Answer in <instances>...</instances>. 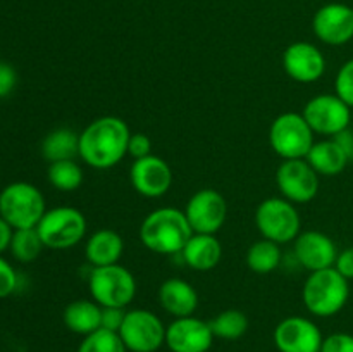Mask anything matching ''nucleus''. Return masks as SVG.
Here are the masks:
<instances>
[{
  "mask_svg": "<svg viewBox=\"0 0 353 352\" xmlns=\"http://www.w3.org/2000/svg\"><path fill=\"white\" fill-rule=\"evenodd\" d=\"M130 137V128L121 117H99L79 133V155L90 168H114L128 154Z\"/></svg>",
  "mask_w": 353,
  "mask_h": 352,
  "instance_id": "f257e3e1",
  "label": "nucleus"
},
{
  "mask_svg": "<svg viewBox=\"0 0 353 352\" xmlns=\"http://www.w3.org/2000/svg\"><path fill=\"white\" fill-rule=\"evenodd\" d=\"M192 235L193 230L185 211L174 207L152 211L140 226L141 244L155 254H181Z\"/></svg>",
  "mask_w": 353,
  "mask_h": 352,
  "instance_id": "f03ea898",
  "label": "nucleus"
},
{
  "mask_svg": "<svg viewBox=\"0 0 353 352\" xmlns=\"http://www.w3.org/2000/svg\"><path fill=\"white\" fill-rule=\"evenodd\" d=\"M350 297L348 280L333 268L312 271L302 289L307 311L314 316L330 317L340 313Z\"/></svg>",
  "mask_w": 353,
  "mask_h": 352,
  "instance_id": "7ed1b4c3",
  "label": "nucleus"
},
{
  "mask_svg": "<svg viewBox=\"0 0 353 352\" xmlns=\"http://www.w3.org/2000/svg\"><path fill=\"white\" fill-rule=\"evenodd\" d=\"M45 213L47 209L43 195L31 183H10L0 192V216L12 226V230L37 228Z\"/></svg>",
  "mask_w": 353,
  "mask_h": 352,
  "instance_id": "20e7f679",
  "label": "nucleus"
},
{
  "mask_svg": "<svg viewBox=\"0 0 353 352\" xmlns=\"http://www.w3.org/2000/svg\"><path fill=\"white\" fill-rule=\"evenodd\" d=\"M88 289L92 299L102 307H126L137 295V280L130 269L117 262L93 268Z\"/></svg>",
  "mask_w": 353,
  "mask_h": 352,
  "instance_id": "39448f33",
  "label": "nucleus"
},
{
  "mask_svg": "<svg viewBox=\"0 0 353 352\" xmlns=\"http://www.w3.org/2000/svg\"><path fill=\"white\" fill-rule=\"evenodd\" d=\"M269 144L283 159H305L312 148L314 131L303 114L285 113L276 117L269 130Z\"/></svg>",
  "mask_w": 353,
  "mask_h": 352,
  "instance_id": "423d86ee",
  "label": "nucleus"
},
{
  "mask_svg": "<svg viewBox=\"0 0 353 352\" xmlns=\"http://www.w3.org/2000/svg\"><path fill=\"white\" fill-rule=\"evenodd\" d=\"M45 247L65 251L81 242L86 233V217L76 207H54L47 211L37 226Z\"/></svg>",
  "mask_w": 353,
  "mask_h": 352,
  "instance_id": "0eeeda50",
  "label": "nucleus"
},
{
  "mask_svg": "<svg viewBox=\"0 0 353 352\" xmlns=\"http://www.w3.org/2000/svg\"><path fill=\"white\" fill-rule=\"evenodd\" d=\"M255 224L262 237L276 244H288L295 240L302 228L299 211L285 197H271L259 204L255 211Z\"/></svg>",
  "mask_w": 353,
  "mask_h": 352,
  "instance_id": "6e6552de",
  "label": "nucleus"
},
{
  "mask_svg": "<svg viewBox=\"0 0 353 352\" xmlns=\"http://www.w3.org/2000/svg\"><path fill=\"white\" fill-rule=\"evenodd\" d=\"M117 333L130 352H157L165 344L164 323L147 309L126 311Z\"/></svg>",
  "mask_w": 353,
  "mask_h": 352,
  "instance_id": "1a4fd4ad",
  "label": "nucleus"
},
{
  "mask_svg": "<svg viewBox=\"0 0 353 352\" xmlns=\"http://www.w3.org/2000/svg\"><path fill=\"white\" fill-rule=\"evenodd\" d=\"M352 107L334 93H323L316 95L307 102L303 109V117L307 119L314 133L319 135H338L340 131L350 126Z\"/></svg>",
  "mask_w": 353,
  "mask_h": 352,
  "instance_id": "9d476101",
  "label": "nucleus"
},
{
  "mask_svg": "<svg viewBox=\"0 0 353 352\" xmlns=\"http://www.w3.org/2000/svg\"><path fill=\"white\" fill-rule=\"evenodd\" d=\"M276 183L286 200L293 204H305L317 195L319 175L307 159H290L279 164Z\"/></svg>",
  "mask_w": 353,
  "mask_h": 352,
  "instance_id": "9b49d317",
  "label": "nucleus"
},
{
  "mask_svg": "<svg viewBox=\"0 0 353 352\" xmlns=\"http://www.w3.org/2000/svg\"><path fill=\"white\" fill-rule=\"evenodd\" d=\"M185 214L193 233L216 235L226 221L228 204L217 190L202 188L190 197Z\"/></svg>",
  "mask_w": 353,
  "mask_h": 352,
  "instance_id": "f8f14e48",
  "label": "nucleus"
},
{
  "mask_svg": "<svg viewBox=\"0 0 353 352\" xmlns=\"http://www.w3.org/2000/svg\"><path fill=\"white\" fill-rule=\"evenodd\" d=\"M323 333L314 321L290 316L274 328V344L279 352H321Z\"/></svg>",
  "mask_w": 353,
  "mask_h": 352,
  "instance_id": "ddd939ff",
  "label": "nucleus"
},
{
  "mask_svg": "<svg viewBox=\"0 0 353 352\" xmlns=\"http://www.w3.org/2000/svg\"><path fill=\"white\" fill-rule=\"evenodd\" d=\"M214 338L210 323L195 316L176 317L165 328V345L171 352H207Z\"/></svg>",
  "mask_w": 353,
  "mask_h": 352,
  "instance_id": "4468645a",
  "label": "nucleus"
},
{
  "mask_svg": "<svg viewBox=\"0 0 353 352\" xmlns=\"http://www.w3.org/2000/svg\"><path fill=\"white\" fill-rule=\"evenodd\" d=\"M130 182L140 195L157 199L168 193L172 185V171L164 159L150 154L134 159L130 168Z\"/></svg>",
  "mask_w": 353,
  "mask_h": 352,
  "instance_id": "2eb2a0df",
  "label": "nucleus"
},
{
  "mask_svg": "<svg viewBox=\"0 0 353 352\" xmlns=\"http://www.w3.org/2000/svg\"><path fill=\"white\" fill-rule=\"evenodd\" d=\"M316 37L327 45H345L353 38V7L345 3H326L312 21Z\"/></svg>",
  "mask_w": 353,
  "mask_h": 352,
  "instance_id": "dca6fc26",
  "label": "nucleus"
},
{
  "mask_svg": "<svg viewBox=\"0 0 353 352\" xmlns=\"http://www.w3.org/2000/svg\"><path fill=\"white\" fill-rule=\"evenodd\" d=\"M283 68L295 81L314 83L324 75L326 59L316 45L309 41H295L283 54Z\"/></svg>",
  "mask_w": 353,
  "mask_h": 352,
  "instance_id": "f3484780",
  "label": "nucleus"
},
{
  "mask_svg": "<svg viewBox=\"0 0 353 352\" xmlns=\"http://www.w3.org/2000/svg\"><path fill=\"white\" fill-rule=\"evenodd\" d=\"M295 257L305 269L319 271V269L333 268L338 257V248L333 238L323 231L309 230L300 231L295 238Z\"/></svg>",
  "mask_w": 353,
  "mask_h": 352,
  "instance_id": "a211bd4d",
  "label": "nucleus"
},
{
  "mask_svg": "<svg viewBox=\"0 0 353 352\" xmlns=\"http://www.w3.org/2000/svg\"><path fill=\"white\" fill-rule=\"evenodd\" d=\"M159 302L171 316H193L199 307V293L186 280L169 278L159 286Z\"/></svg>",
  "mask_w": 353,
  "mask_h": 352,
  "instance_id": "6ab92c4d",
  "label": "nucleus"
},
{
  "mask_svg": "<svg viewBox=\"0 0 353 352\" xmlns=\"http://www.w3.org/2000/svg\"><path fill=\"white\" fill-rule=\"evenodd\" d=\"M183 261L196 271H209L214 269L221 261L223 247L216 235L193 233L188 244L181 251Z\"/></svg>",
  "mask_w": 353,
  "mask_h": 352,
  "instance_id": "aec40b11",
  "label": "nucleus"
},
{
  "mask_svg": "<svg viewBox=\"0 0 353 352\" xmlns=\"http://www.w3.org/2000/svg\"><path fill=\"white\" fill-rule=\"evenodd\" d=\"M124 252V240L116 230L95 231L88 238L85 247V255L93 268L117 264Z\"/></svg>",
  "mask_w": 353,
  "mask_h": 352,
  "instance_id": "412c9836",
  "label": "nucleus"
},
{
  "mask_svg": "<svg viewBox=\"0 0 353 352\" xmlns=\"http://www.w3.org/2000/svg\"><path fill=\"white\" fill-rule=\"evenodd\" d=\"M62 320L68 330L86 337L102 328V306L95 300H72L64 309Z\"/></svg>",
  "mask_w": 353,
  "mask_h": 352,
  "instance_id": "4be33fe9",
  "label": "nucleus"
},
{
  "mask_svg": "<svg viewBox=\"0 0 353 352\" xmlns=\"http://www.w3.org/2000/svg\"><path fill=\"white\" fill-rule=\"evenodd\" d=\"M307 162L316 169L317 175L323 176H336L347 168L348 161L347 154L341 150L340 145L331 138V140L316 141L312 148L307 154Z\"/></svg>",
  "mask_w": 353,
  "mask_h": 352,
  "instance_id": "5701e85b",
  "label": "nucleus"
},
{
  "mask_svg": "<svg viewBox=\"0 0 353 352\" xmlns=\"http://www.w3.org/2000/svg\"><path fill=\"white\" fill-rule=\"evenodd\" d=\"M41 154L47 161H69L79 155V135L71 128H57L41 141Z\"/></svg>",
  "mask_w": 353,
  "mask_h": 352,
  "instance_id": "b1692460",
  "label": "nucleus"
},
{
  "mask_svg": "<svg viewBox=\"0 0 353 352\" xmlns=\"http://www.w3.org/2000/svg\"><path fill=\"white\" fill-rule=\"evenodd\" d=\"M281 264V248L276 242L262 238L250 245L247 252V266L257 275H268Z\"/></svg>",
  "mask_w": 353,
  "mask_h": 352,
  "instance_id": "393cba45",
  "label": "nucleus"
},
{
  "mask_svg": "<svg viewBox=\"0 0 353 352\" xmlns=\"http://www.w3.org/2000/svg\"><path fill=\"white\" fill-rule=\"evenodd\" d=\"M210 328H212L214 337L224 338V340H238L247 333L248 317L238 309H226L210 321Z\"/></svg>",
  "mask_w": 353,
  "mask_h": 352,
  "instance_id": "a878e982",
  "label": "nucleus"
},
{
  "mask_svg": "<svg viewBox=\"0 0 353 352\" xmlns=\"http://www.w3.org/2000/svg\"><path fill=\"white\" fill-rule=\"evenodd\" d=\"M43 247L45 245L37 228H21V230H14L9 248L17 261L33 262Z\"/></svg>",
  "mask_w": 353,
  "mask_h": 352,
  "instance_id": "bb28decb",
  "label": "nucleus"
},
{
  "mask_svg": "<svg viewBox=\"0 0 353 352\" xmlns=\"http://www.w3.org/2000/svg\"><path fill=\"white\" fill-rule=\"evenodd\" d=\"M47 176L50 185L61 192H72L83 183V169L76 164L74 159L50 162Z\"/></svg>",
  "mask_w": 353,
  "mask_h": 352,
  "instance_id": "cd10ccee",
  "label": "nucleus"
},
{
  "mask_svg": "<svg viewBox=\"0 0 353 352\" xmlns=\"http://www.w3.org/2000/svg\"><path fill=\"white\" fill-rule=\"evenodd\" d=\"M78 352H128L117 331L99 328L93 333L83 337Z\"/></svg>",
  "mask_w": 353,
  "mask_h": 352,
  "instance_id": "c85d7f7f",
  "label": "nucleus"
},
{
  "mask_svg": "<svg viewBox=\"0 0 353 352\" xmlns=\"http://www.w3.org/2000/svg\"><path fill=\"white\" fill-rule=\"evenodd\" d=\"M334 90H336V95L343 102L353 107V59L345 62L340 68L336 75V81H334Z\"/></svg>",
  "mask_w": 353,
  "mask_h": 352,
  "instance_id": "c756f323",
  "label": "nucleus"
},
{
  "mask_svg": "<svg viewBox=\"0 0 353 352\" xmlns=\"http://www.w3.org/2000/svg\"><path fill=\"white\" fill-rule=\"evenodd\" d=\"M321 352H353V335L333 333L326 337L321 345Z\"/></svg>",
  "mask_w": 353,
  "mask_h": 352,
  "instance_id": "7c9ffc66",
  "label": "nucleus"
},
{
  "mask_svg": "<svg viewBox=\"0 0 353 352\" xmlns=\"http://www.w3.org/2000/svg\"><path fill=\"white\" fill-rule=\"evenodd\" d=\"M17 286V275L12 266L0 257V299L9 297Z\"/></svg>",
  "mask_w": 353,
  "mask_h": 352,
  "instance_id": "2f4dec72",
  "label": "nucleus"
},
{
  "mask_svg": "<svg viewBox=\"0 0 353 352\" xmlns=\"http://www.w3.org/2000/svg\"><path fill=\"white\" fill-rule=\"evenodd\" d=\"M152 141L145 133H131L128 141V154L134 159H141L150 155Z\"/></svg>",
  "mask_w": 353,
  "mask_h": 352,
  "instance_id": "473e14b6",
  "label": "nucleus"
},
{
  "mask_svg": "<svg viewBox=\"0 0 353 352\" xmlns=\"http://www.w3.org/2000/svg\"><path fill=\"white\" fill-rule=\"evenodd\" d=\"M16 83H17L16 69H14L10 64H7V62L0 61V99H3V97L12 93V90L16 88Z\"/></svg>",
  "mask_w": 353,
  "mask_h": 352,
  "instance_id": "72a5a7b5",
  "label": "nucleus"
},
{
  "mask_svg": "<svg viewBox=\"0 0 353 352\" xmlns=\"http://www.w3.org/2000/svg\"><path fill=\"white\" fill-rule=\"evenodd\" d=\"M126 311L124 307H102V328L110 331H119Z\"/></svg>",
  "mask_w": 353,
  "mask_h": 352,
  "instance_id": "f704fd0d",
  "label": "nucleus"
},
{
  "mask_svg": "<svg viewBox=\"0 0 353 352\" xmlns=\"http://www.w3.org/2000/svg\"><path fill=\"white\" fill-rule=\"evenodd\" d=\"M334 269L347 280H353V247L345 248L343 252H338Z\"/></svg>",
  "mask_w": 353,
  "mask_h": 352,
  "instance_id": "c9c22d12",
  "label": "nucleus"
},
{
  "mask_svg": "<svg viewBox=\"0 0 353 352\" xmlns=\"http://www.w3.org/2000/svg\"><path fill=\"white\" fill-rule=\"evenodd\" d=\"M333 140L336 141V144L341 147V150L347 154L348 161H353V131L347 128V130H343V131H340L338 135H334Z\"/></svg>",
  "mask_w": 353,
  "mask_h": 352,
  "instance_id": "e433bc0d",
  "label": "nucleus"
},
{
  "mask_svg": "<svg viewBox=\"0 0 353 352\" xmlns=\"http://www.w3.org/2000/svg\"><path fill=\"white\" fill-rule=\"evenodd\" d=\"M12 226L0 216V252L6 251L10 247V240H12Z\"/></svg>",
  "mask_w": 353,
  "mask_h": 352,
  "instance_id": "4c0bfd02",
  "label": "nucleus"
}]
</instances>
